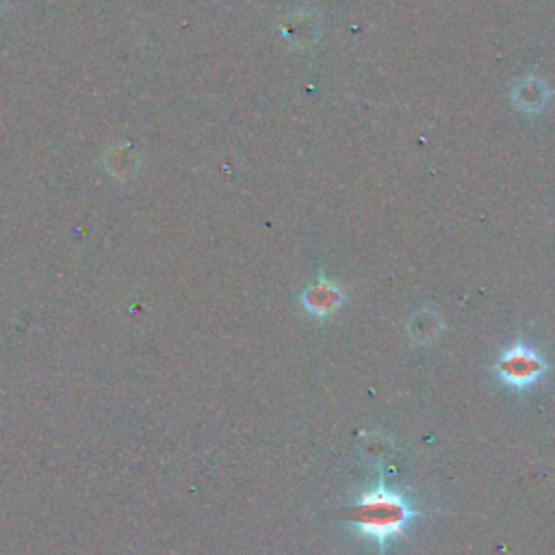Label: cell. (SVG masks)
<instances>
[{
    "label": "cell",
    "instance_id": "cell-1",
    "mask_svg": "<svg viewBox=\"0 0 555 555\" xmlns=\"http://www.w3.org/2000/svg\"><path fill=\"white\" fill-rule=\"evenodd\" d=\"M421 512L410 506V501L395 493L380 480L376 486L365 490L352 516L347 519L358 536H365L384 549L391 540L402 538L406 534V527L417 519Z\"/></svg>",
    "mask_w": 555,
    "mask_h": 555
},
{
    "label": "cell",
    "instance_id": "cell-2",
    "mask_svg": "<svg viewBox=\"0 0 555 555\" xmlns=\"http://www.w3.org/2000/svg\"><path fill=\"white\" fill-rule=\"evenodd\" d=\"M547 369H549L547 360L542 358L534 347H529L525 343H516L508 347L495 363L497 376L503 380V384H508L510 389H516V391H525L529 386H534L542 376H545Z\"/></svg>",
    "mask_w": 555,
    "mask_h": 555
},
{
    "label": "cell",
    "instance_id": "cell-3",
    "mask_svg": "<svg viewBox=\"0 0 555 555\" xmlns=\"http://www.w3.org/2000/svg\"><path fill=\"white\" fill-rule=\"evenodd\" d=\"M300 302L311 317L328 319L343 306L345 293L334 280L319 276L313 285H308L304 289V293L300 295Z\"/></svg>",
    "mask_w": 555,
    "mask_h": 555
},
{
    "label": "cell",
    "instance_id": "cell-4",
    "mask_svg": "<svg viewBox=\"0 0 555 555\" xmlns=\"http://www.w3.org/2000/svg\"><path fill=\"white\" fill-rule=\"evenodd\" d=\"M512 102L514 107L527 113V115H538L547 109L551 102V89L549 85L538 79V76H525L512 85Z\"/></svg>",
    "mask_w": 555,
    "mask_h": 555
},
{
    "label": "cell",
    "instance_id": "cell-5",
    "mask_svg": "<svg viewBox=\"0 0 555 555\" xmlns=\"http://www.w3.org/2000/svg\"><path fill=\"white\" fill-rule=\"evenodd\" d=\"M282 37L295 48H308L317 42L319 22L311 11H295L285 22H282Z\"/></svg>",
    "mask_w": 555,
    "mask_h": 555
},
{
    "label": "cell",
    "instance_id": "cell-6",
    "mask_svg": "<svg viewBox=\"0 0 555 555\" xmlns=\"http://www.w3.org/2000/svg\"><path fill=\"white\" fill-rule=\"evenodd\" d=\"M443 328V321L432 308H421V311L410 319V334L421 343H428L438 337Z\"/></svg>",
    "mask_w": 555,
    "mask_h": 555
},
{
    "label": "cell",
    "instance_id": "cell-7",
    "mask_svg": "<svg viewBox=\"0 0 555 555\" xmlns=\"http://www.w3.org/2000/svg\"><path fill=\"white\" fill-rule=\"evenodd\" d=\"M9 3H11V0H0V11H5L9 7Z\"/></svg>",
    "mask_w": 555,
    "mask_h": 555
}]
</instances>
